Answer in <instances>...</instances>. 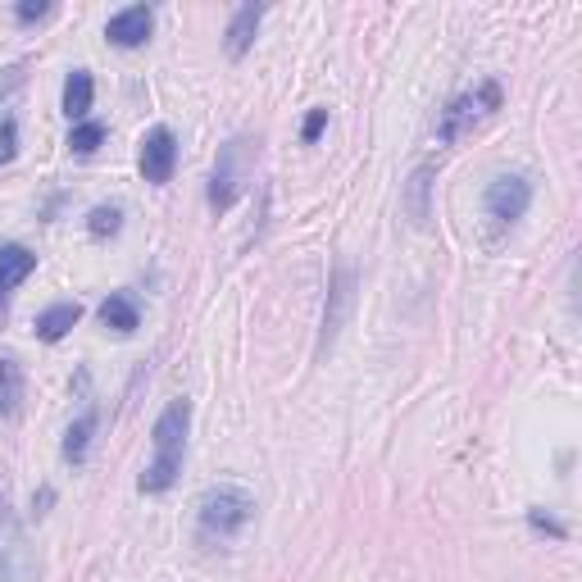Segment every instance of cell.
I'll return each mask as SVG.
<instances>
[{"label":"cell","instance_id":"cell-1","mask_svg":"<svg viewBox=\"0 0 582 582\" xmlns=\"http://www.w3.org/2000/svg\"><path fill=\"white\" fill-rule=\"evenodd\" d=\"M251 519H256V496L237 482H219L196 501V542L228 547L251 528Z\"/></svg>","mask_w":582,"mask_h":582},{"label":"cell","instance_id":"cell-2","mask_svg":"<svg viewBox=\"0 0 582 582\" xmlns=\"http://www.w3.org/2000/svg\"><path fill=\"white\" fill-rule=\"evenodd\" d=\"M187 428H191V401H169L164 405V414L155 419V455H150V465L142 474V491L159 496V491H169L183 474V460H187Z\"/></svg>","mask_w":582,"mask_h":582},{"label":"cell","instance_id":"cell-3","mask_svg":"<svg viewBox=\"0 0 582 582\" xmlns=\"http://www.w3.org/2000/svg\"><path fill=\"white\" fill-rule=\"evenodd\" d=\"M496 110H501V87H496V82H478L474 92L455 96V101L441 110V123H437V142H441V146H450V142L469 137V133L478 128V123H487Z\"/></svg>","mask_w":582,"mask_h":582},{"label":"cell","instance_id":"cell-4","mask_svg":"<svg viewBox=\"0 0 582 582\" xmlns=\"http://www.w3.org/2000/svg\"><path fill=\"white\" fill-rule=\"evenodd\" d=\"M251 169H256L251 142H246V137H232V142L219 150L215 178H210V205H215V210H232V200L246 191V178H251Z\"/></svg>","mask_w":582,"mask_h":582},{"label":"cell","instance_id":"cell-5","mask_svg":"<svg viewBox=\"0 0 582 582\" xmlns=\"http://www.w3.org/2000/svg\"><path fill=\"white\" fill-rule=\"evenodd\" d=\"M37 578V555L23 537V523L14 519L10 501L0 496V582H32Z\"/></svg>","mask_w":582,"mask_h":582},{"label":"cell","instance_id":"cell-6","mask_svg":"<svg viewBox=\"0 0 582 582\" xmlns=\"http://www.w3.org/2000/svg\"><path fill=\"white\" fill-rule=\"evenodd\" d=\"M528 205H532V183L523 178V174H501L491 187H487V196H482V210H487V219L491 224H519L523 215H528Z\"/></svg>","mask_w":582,"mask_h":582},{"label":"cell","instance_id":"cell-7","mask_svg":"<svg viewBox=\"0 0 582 582\" xmlns=\"http://www.w3.org/2000/svg\"><path fill=\"white\" fill-rule=\"evenodd\" d=\"M351 305H355V269L351 264H337L328 282V305H323V332H319V355L342 337V328L351 319Z\"/></svg>","mask_w":582,"mask_h":582},{"label":"cell","instance_id":"cell-8","mask_svg":"<svg viewBox=\"0 0 582 582\" xmlns=\"http://www.w3.org/2000/svg\"><path fill=\"white\" fill-rule=\"evenodd\" d=\"M174 169H178V137L169 128H150L142 137V174H146V183L164 187L174 178Z\"/></svg>","mask_w":582,"mask_h":582},{"label":"cell","instance_id":"cell-9","mask_svg":"<svg viewBox=\"0 0 582 582\" xmlns=\"http://www.w3.org/2000/svg\"><path fill=\"white\" fill-rule=\"evenodd\" d=\"M150 28H155V10L150 6H128V10L110 14L105 37H110V46H118V51H137V46L150 41Z\"/></svg>","mask_w":582,"mask_h":582},{"label":"cell","instance_id":"cell-10","mask_svg":"<svg viewBox=\"0 0 582 582\" xmlns=\"http://www.w3.org/2000/svg\"><path fill=\"white\" fill-rule=\"evenodd\" d=\"M92 437H96V405H82V414H77V419L69 424V433H64V460H69V465L87 460Z\"/></svg>","mask_w":582,"mask_h":582},{"label":"cell","instance_id":"cell-11","mask_svg":"<svg viewBox=\"0 0 582 582\" xmlns=\"http://www.w3.org/2000/svg\"><path fill=\"white\" fill-rule=\"evenodd\" d=\"M23 409V368L14 355H0V419H19Z\"/></svg>","mask_w":582,"mask_h":582},{"label":"cell","instance_id":"cell-12","mask_svg":"<svg viewBox=\"0 0 582 582\" xmlns=\"http://www.w3.org/2000/svg\"><path fill=\"white\" fill-rule=\"evenodd\" d=\"M101 323L105 328H114V332H137L142 328V305H137V297H128V291H114V297L101 305Z\"/></svg>","mask_w":582,"mask_h":582},{"label":"cell","instance_id":"cell-13","mask_svg":"<svg viewBox=\"0 0 582 582\" xmlns=\"http://www.w3.org/2000/svg\"><path fill=\"white\" fill-rule=\"evenodd\" d=\"M32 269H37V256L28 246H0V291H6V297L19 282L32 278Z\"/></svg>","mask_w":582,"mask_h":582},{"label":"cell","instance_id":"cell-14","mask_svg":"<svg viewBox=\"0 0 582 582\" xmlns=\"http://www.w3.org/2000/svg\"><path fill=\"white\" fill-rule=\"evenodd\" d=\"M260 19H264V10L260 6H241L237 14H232V23H228V55L232 60H241L246 51H251V41H256V28H260Z\"/></svg>","mask_w":582,"mask_h":582},{"label":"cell","instance_id":"cell-15","mask_svg":"<svg viewBox=\"0 0 582 582\" xmlns=\"http://www.w3.org/2000/svg\"><path fill=\"white\" fill-rule=\"evenodd\" d=\"M92 96H96L92 73H87V69H73L69 82H64V114H69L73 123H82V118H87V110H92Z\"/></svg>","mask_w":582,"mask_h":582},{"label":"cell","instance_id":"cell-16","mask_svg":"<svg viewBox=\"0 0 582 582\" xmlns=\"http://www.w3.org/2000/svg\"><path fill=\"white\" fill-rule=\"evenodd\" d=\"M77 319H82V305L60 301V305H51V310L37 314V337H41V342H60V337H69V328H73Z\"/></svg>","mask_w":582,"mask_h":582},{"label":"cell","instance_id":"cell-17","mask_svg":"<svg viewBox=\"0 0 582 582\" xmlns=\"http://www.w3.org/2000/svg\"><path fill=\"white\" fill-rule=\"evenodd\" d=\"M101 142H105V123H92V118L73 123V133H69V150L73 155H96Z\"/></svg>","mask_w":582,"mask_h":582},{"label":"cell","instance_id":"cell-18","mask_svg":"<svg viewBox=\"0 0 582 582\" xmlns=\"http://www.w3.org/2000/svg\"><path fill=\"white\" fill-rule=\"evenodd\" d=\"M428 178H433V169H419V174L409 178L405 210H409V219H414V224H424V219H428Z\"/></svg>","mask_w":582,"mask_h":582},{"label":"cell","instance_id":"cell-19","mask_svg":"<svg viewBox=\"0 0 582 582\" xmlns=\"http://www.w3.org/2000/svg\"><path fill=\"white\" fill-rule=\"evenodd\" d=\"M87 228H92V237H114L123 228V210H118V205H96Z\"/></svg>","mask_w":582,"mask_h":582},{"label":"cell","instance_id":"cell-20","mask_svg":"<svg viewBox=\"0 0 582 582\" xmlns=\"http://www.w3.org/2000/svg\"><path fill=\"white\" fill-rule=\"evenodd\" d=\"M14 155H19V118L6 114V118H0V169H6Z\"/></svg>","mask_w":582,"mask_h":582},{"label":"cell","instance_id":"cell-21","mask_svg":"<svg viewBox=\"0 0 582 582\" xmlns=\"http://www.w3.org/2000/svg\"><path fill=\"white\" fill-rule=\"evenodd\" d=\"M46 14H51L46 0H23V6L14 10V19H19V23H37V19H46Z\"/></svg>","mask_w":582,"mask_h":582},{"label":"cell","instance_id":"cell-22","mask_svg":"<svg viewBox=\"0 0 582 582\" xmlns=\"http://www.w3.org/2000/svg\"><path fill=\"white\" fill-rule=\"evenodd\" d=\"M323 128H328V110H310L301 137H305V142H319V133H323Z\"/></svg>","mask_w":582,"mask_h":582},{"label":"cell","instance_id":"cell-23","mask_svg":"<svg viewBox=\"0 0 582 582\" xmlns=\"http://www.w3.org/2000/svg\"><path fill=\"white\" fill-rule=\"evenodd\" d=\"M19 82H23V73H19V69H10V77H6V82H0V96H6V92H14V87H19Z\"/></svg>","mask_w":582,"mask_h":582},{"label":"cell","instance_id":"cell-24","mask_svg":"<svg viewBox=\"0 0 582 582\" xmlns=\"http://www.w3.org/2000/svg\"><path fill=\"white\" fill-rule=\"evenodd\" d=\"M0 310H6V291H0Z\"/></svg>","mask_w":582,"mask_h":582}]
</instances>
